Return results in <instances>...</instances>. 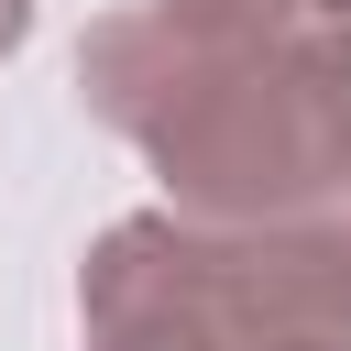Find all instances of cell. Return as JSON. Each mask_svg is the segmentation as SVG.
<instances>
[{"label": "cell", "mask_w": 351, "mask_h": 351, "mask_svg": "<svg viewBox=\"0 0 351 351\" xmlns=\"http://www.w3.org/2000/svg\"><path fill=\"white\" fill-rule=\"evenodd\" d=\"M22 33H33V0H0V55H11Z\"/></svg>", "instance_id": "cell-4"}, {"label": "cell", "mask_w": 351, "mask_h": 351, "mask_svg": "<svg viewBox=\"0 0 351 351\" xmlns=\"http://www.w3.org/2000/svg\"><path fill=\"white\" fill-rule=\"evenodd\" d=\"M77 88L110 132H132L208 230H318L351 252V77L230 55L176 33L165 11H121L77 44Z\"/></svg>", "instance_id": "cell-1"}, {"label": "cell", "mask_w": 351, "mask_h": 351, "mask_svg": "<svg viewBox=\"0 0 351 351\" xmlns=\"http://www.w3.org/2000/svg\"><path fill=\"white\" fill-rule=\"evenodd\" d=\"M176 33L230 44V55H285L318 77H351V0H165Z\"/></svg>", "instance_id": "cell-3"}, {"label": "cell", "mask_w": 351, "mask_h": 351, "mask_svg": "<svg viewBox=\"0 0 351 351\" xmlns=\"http://www.w3.org/2000/svg\"><path fill=\"white\" fill-rule=\"evenodd\" d=\"M77 296L88 351H351V252L318 230L121 219Z\"/></svg>", "instance_id": "cell-2"}]
</instances>
